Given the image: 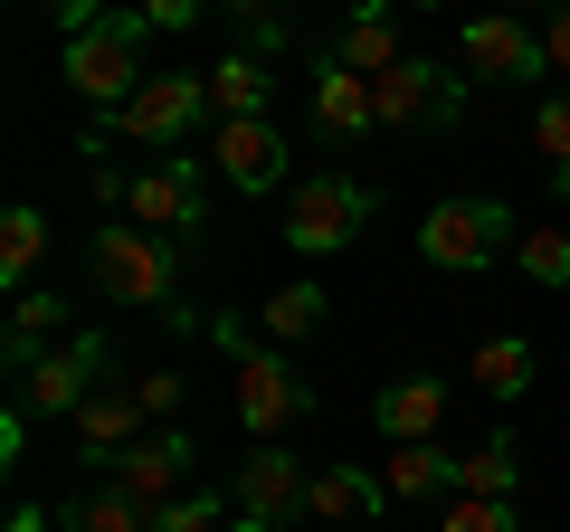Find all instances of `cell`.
Listing matches in <instances>:
<instances>
[{
    "label": "cell",
    "mask_w": 570,
    "mask_h": 532,
    "mask_svg": "<svg viewBox=\"0 0 570 532\" xmlns=\"http://www.w3.org/2000/svg\"><path fill=\"white\" fill-rule=\"evenodd\" d=\"M181 257H190V247L153 238V228H134V219H115V228H96V238H86V266H96L105 305H163L171 333L200 324L190 305H171V286H181Z\"/></svg>",
    "instance_id": "1"
},
{
    "label": "cell",
    "mask_w": 570,
    "mask_h": 532,
    "mask_svg": "<svg viewBox=\"0 0 570 532\" xmlns=\"http://www.w3.org/2000/svg\"><path fill=\"white\" fill-rule=\"evenodd\" d=\"M209 343L238 362V418H247V437H285L295 418L314 410V381L285 352H266V343H247V324H228V314H209Z\"/></svg>",
    "instance_id": "2"
},
{
    "label": "cell",
    "mask_w": 570,
    "mask_h": 532,
    "mask_svg": "<svg viewBox=\"0 0 570 532\" xmlns=\"http://www.w3.org/2000/svg\"><path fill=\"white\" fill-rule=\"evenodd\" d=\"M142 39H153V20H142V10H105L96 29H77V39H67V86H77L96 115L134 105V96H142Z\"/></svg>",
    "instance_id": "3"
},
{
    "label": "cell",
    "mask_w": 570,
    "mask_h": 532,
    "mask_svg": "<svg viewBox=\"0 0 570 532\" xmlns=\"http://www.w3.org/2000/svg\"><path fill=\"white\" fill-rule=\"evenodd\" d=\"M209 115V67H171V77H142L134 105H115V115H96V134H115V144H163L181 152L190 134H200Z\"/></svg>",
    "instance_id": "4"
},
{
    "label": "cell",
    "mask_w": 570,
    "mask_h": 532,
    "mask_svg": "<svg viewBox=\"0 0 570 532\" xmlns=\"http://www.w3.org/2000/svg\"><path fill=\"white\" fill-rule=\"evenodd\" d=\"M96 381H115V343H105V333H77V343H58L48 362L20 371L10 410H20L29 428H48V418H77L86 400H96Z\"/></svg>",
    "instance_id": "5"
},
{
    "label": "cell",
    "mask_w": 570,
    "mask_h": 532,
    "mask_svg": "<svg viewBox=\"0 0 570 532\" xmlns=\"http://www.w3.org/2000/svg\"><path fill=\"white\" fill-rule=\"evenodd\" d=\"M466 86L475 77H448L438 58H400L390 77H371V115H381V134H456Z\"/></svg>",
    "instance_id": "6"
},
{
    "label": "cell",
    "mask_w": 570,
    "mask_h": 532,
    "mask_svg": "<svg viewBox=\"0 0 570 532\" xmlns=\"http://www.w3.org/2000/svg\"><path fill=\"white\" fill-rule=\"evenodd\" d=\"M200 209H209L200 152H163L153 171H134V181H124V219L153 228V238H171V247H200Z\"/></svg>",
    "instance_id": "7"
},
{
    "label": "cell",
    "mask_w": 570,
    "mask_h": 532,
    "mask_svg": "<svg viewBox=\"0 0 570 532\" xmlns=\"http://www.w3.org/2000/svg\"><path fill=\"white\" fill-rule=\"evenodd\" d=\"M371 209H381V190H371V181H352V171H314V181H295V200H285V247L333 257V247L362 238Z\"/></svg>",
    "instance_id": "8"
},
{
    "label": "cell",
    "mask_w": 570,
    "mask_h": 532,
    "mask_svg": "<svg viewBox=\"0 0 570 532\" xmlns=\"http://www.w3.org/2000/svg\"><path fill=\"white\" fill-rule=\"evenodd\" d=\"M513 247V209L504 200H438L419 219V257L448 266V276H475V266H494Z\"/></svg>",
    "instance_id": "9"
},
{
    "label": "cell",
    "mask_w": 570,
    "mask_h": 532,
    "mask_svg": "<svg viewBox=\"0 0 570 532\" xmlns=\"http://www.w3.org/2000/svg\"><path fill=\"white\" fill-rule=\"evenodd\" d=\"M228 504L247 513V523H295V513L314 504V475L295 466V456L276 447V437H257V456H238V475H228Z\"/></svg>",
    "instance_id": "10"
},
{
    "label": "cell",
    "mask_w": 570,
    "mask_h": 532,
    "mask_svg": "<svg viewBox=\"0 0 570 532\" xmlns=\"http://www.w3.org/2000/svg\"><path fill=\"white\" fill-rule=\"evenodd\" d=\"M190 456H200V447H190V428H142L134 447H124L115 466H105V485H124L134 504H153V513H163L171 494H190Z\"/></svg>",
    "instance_id": "11"
},
{
    "label": "cell",
    "mask_w": 570,
    "mask_h": 532,
    "mask_svg": "<svg viewBox=\"0 0 570 532\" xmlns=\"http://www.w3.org/2000/svg\"><path fill=\"white\" fill-rule=\"evenodd\" d=\"M209 162H219L228 190H276V181H285V124H276V115L209 124Z\"/></svg>",
    "instance_id": "12"
},
{
    "label": "cell",
    "mask_w": 570,
    "mask_h": 532,
    "mask_svg": "<svg viewBox=\"0 0 570 532\" xmlns=\"http://www.w3.org/2000/svg\"><path fill=\"white\" fill-rule=\"evenodd\" d=\"M456 58H466V77L475 86H532L542 77V39H532L523 20H504V10H494V20H466V39H456Z\"/></svg>",
    "instance_id": "13"
},
{
    "label": "cell",
    "mask_w": 570,
    "mask_h": 532,
    "mask_svg": "<svg viewBox=\"0 0 570 532\" xmlns=\"http://www.w3.org/2000/svg\"><path fill=\"white\" fill-rule=\"evenodd\" d=\"M371 428L390 437V447H419V437L448 428V381L438 371H409V381H390L381 400H371Z\"/></svg>",
    "instance_id": "14"
},
{
    "label": "cell",
    "mask_w": 570,
    "mask_h": 532,
    "mask_svg": "<svg viewBox=\"0 0 570 532\" xmlns=\"http://www.w3.org/2000/svg\"><path fill=\"white\" fill-rule=\"evenodd\" d=\"M134 437H142V400H134V381H96V400L77 410V456L105 475L124 447H134Z\"/></svg>",
    "instance_id": "15"
},
{
    "label": "cell",
    "mask_w": 570,
    "mask_h": 532,
    "mask_svg": "<svg viewBox=\"0 0 570 532\" xmlns=\"http://www.w3.org/2000/svg\"><path fill=\"white\" fill-rule=\"evenodd\" d=\"M58 343H77V324H67V295H48V286L10 295V333H0V362H10V381H20L29 362H48Z\"/></svg>",
    "instance_id": "16"
},
{
    "label": "cell",
    "mask_w": 570,
    "mask_h": 532,
    "mask_svg": "<svg viewBox=\"0 0 570 532\" xmlns=\"http://www.w3.org/2000/svg\"><path fill=\"white\" fill-rule=\"evenodd\" d=\"M371 124H381L371 115V77H352V67L324 48V58H314V134L352 144V134H371Z\"/></svg>",
    "instance_id": "17"
},
{
    "label": "cell",
    "mask_w": 570,
    "mask_h": 532,
    "mask_svg": "<svg viewBox=\"0 0 570 532\" xmlns=\"http://www.w3.org/2000/svg\"><path fill=\"white\" fill-rule=\"evenodd\" d=\"M333 58H343L352 77H390V67L409 58V48H400V20H390V0H362V10L333 29Z\"/></svg>",
    "instance_id": "18"
},
{
    "label": "cell",
    "mask_w": 570,
    "mask_h": 532,
    "mask_svg": "<svg viewBox=\"0 0 570 532\" xmlns=\"http://www.w3.org/2000/svg\"><path fill=\"white\" fill-rule=\"evenodd\" d=\"M381 504H390L381 475H371L362 456H333V466L314 475V504H305V513H314V523H371Z\"/></svg>",
    "instance_id": "19"
},
{
    "label": "cell",
    "mask_w": 570,
    "mask_h": 532,
    "mask_svg": "<svg viewBox=\"0 0 570 532\" xmlns=\"http://www.w3.org/2000/svg\"><path fill=\"white\" fill-rule=\"evenodd\" d=\"M381 485L400 494V504H438V494H456V456L438 447V437H419V447H390Z\"/></svg>",
    "instance_id": "20"
},
{
    "label": "cell",
    "mask_w": 570,
    "mask_h": 532,
    "mask_svg": "<svg viewBox=\"0 0 570 532\" xmlns=\"http://www.w3.org/2000/svg\"><path fill=\"white\" fill-rule=\"evenodd\" d=\"M266 58L238 48V58H209V124H238V115H266Z\"/></svg>",
    "instance_id": "21"
},
{
    "label": "cell",
    "mask_w": 570,
    "mask_h": 532,
    "mask_svg": "<svg viewBox=\"0 0 570 532\" xmlns=\"http://www.w3.org/2000/svg\"><path fill=\"white\" fill-rule=\"evenodd\" d=\"M466 381L485 390V400H523V390H532V343H523V333H485L475 362H466Z\"/></svg>",
    "instance_id": "22"
},
{
    "label": "cell",
    "mask_w": 570,
    "mask_h": 532,
    "mask_svg": "<svg viewBox=\"0 0 570 532\" xmlns=\"http://www.w3.org/2000/svg\"><path fill=\"white\" fill-rule=\"evenodd\" d=\"M58 532H153V504H134L124 485H86L77 504H58Z\"/></svg>",
    "instance_id": "23"
},
{
    "label": "cell",
    "mask_w": 570,
    "mask_h": 532,
    "mask_svg": "<svg viewBox=\"0 0 570 532\" xmlns=\"http://www.w3.org/2000/svg\"><path fill=\"white\" fill-rule=\"evenodd\" d=\"M39 257H48V209H10L0 219V276H10V295H29V276H39Z\"/></svg>",
    "instance_id": "24"
},
{
    "label": "cell",
    "mask_w": 570,
    "mask_h": 532,
    "mask_svg": "<svg viewBox=\"0 0 570 532\" xmlns=\"http://www.w3.org/2000/svg\"><path fill=\"white\" fill-rule=\"evenodd\" d=\"M513 475H523V447H513L504 428H494L475 456H456V494H504L513 504Z\"/></svg>",
    "instance_id": "25"
},
{
    "label": "cell",
    "mask_w": 570,
    "mask_h": 532,
    "mask_svg": "<svg viewBox=\"0 0 570 532\" xmlns=\"http://www.w3.org/2000/svg\"><path fill=\"white\" fill-rule=\"evenodd\" d=\"M333 295L324 286H276L266 295V343H305V333H324Z\"/></svg>",
    "instance_id": "26"
},
{
    "label": "cell",
    "mask_w": 570,
    "mask_h": 532,
    "mask_svg": "<svg viewBox=\"0 0 570 532\" xmlns=\"http://www.w3.org/2000/svg\"><path fill=\"white\" fill-rule=\"evenodd\" d=\"M532 152H542L551 190L570 200V96H542V105H532Z\"/></svg>",
    "instance_id": "27"
},
{
    "label": "cell",
    "mask_w": 570,
    "mask_h": 532,
    "mask_svg": "<svg viewBox=\"0 0 570 532\" xmlns=\"http://www.w3.org/2000/svg\"><path fill=\"white\" fill-rule=\"evenodd\" d=\"M513 266H523L532 286H570V228H523L513 238Z\"/></svg>",
    "instance_id": "28"
},
{
    "label": "cell",
    "mask_w": 570,
    "mask_h": 532,
    "mask_svg": "<svg viewBox=\"0 0 570 532\" xmlns=\"http://www.w3.org/2000/svg\"><path fill=\"white\" fill-rule=\"evenodd\" d=\"M219 513H228V504H219V494H200V485H190V494H171V504H163V513H153V532H228V523H219Z\"/></svg>",
    "instance_id": "29"
},
{
    "label": "cell",
    "mask_w": 570,
    "mask_h": 532,
    "mask_svg": "<svg viewBox=\"0 0 570 532\" xmlns=\"http://www.w3.org/2000/svg\"><path fill=\"white\" fill-rule=\"evenodd\" d=\"M438 532H513V504L504 494H456V504L438 513Z\"/></svg>",
    "instance_id": "30"
},
{
    "label": "cell",
    "mask_w": 570,
    "mask_h": 532,
    "mask_svg": "<svg viewBox=\"0 0 570 532\" xmlns=\"http://www.w3.org/2000/svg\"><path fill=\"white\" fill-rule=\"evenodd\" d=\"M134 400H142V418H171V410H181V371H142Z\"/></svg>",
    "instance_id": "31"
},
{
    "label": "cell",
    "mask_w": 570,
    "mask_h": 532,
    "mask_svg": "<svg viewBox=\"0 0 570 532\" xmlns=\"http://www.w3.org/2000/svg\"><path fill=\"white\" fill-rule=\"evenodd\" d=\"M209 10H219V0H142V20H153V29H200Z\"/></svg>",
    "instance_id": "32"
},
{
    "label": "cell",
    "mask_w": 570,
    "mask_h": 532,
    "mask_svg": "<svg viewBox=\"0 0 570 532\" xmlns=\"http://www.w3.org/2000/svg\"><path fill=\"white\" fill-rule=\"evenodd\" d=\"M542 58H551V77H570V10L542 20Z\"/></svg>",
    "instance_id": "33"
},
{
    "label": "cell",
    "mask_w": 570,
    "mask_h": 532,
    "mask_svg": "<svg viewBox=\"0 0 570 532\" xmlns=\"http://www.w3.org/2000/svg\"><path fill=\"white\" fill-rule=\"evenodd\" d=\"M219 10L247 29V39H257V29H276V0H219Z\"/></svg>",
    "instance_id": "34"
},
{
    "label": "cell",
    "mask_w": 570,
    "mask_h": 532,
    "mask_svg": "<svg viewBox=\"0 0 570 532\" xmlns=\"http://www.w3.org/2000/svg\"><path fill=\"white\" fill-rule=\"evenodd\" d=\"M48 10H58V29H67V39H77V29H96V20H105V0H48Z\"/></svg>",
    "instance_id": "35"
},
{
    "label": "cell",
    "mask_w": 570,
    "mask_h": 532,
    "mask_svg": "<svg viewBox=\"0 0 570 532\" xmlns=\"http://www.w3.org/2000/svg\"><path fill=\"white\" fill-rule=\"evenodd\" d=\"M0 532H58V523H48L39 504H10V523H0Z\"/></svg>",
    "instance_id": "36"
},
{
    "label": "cell",
    "mask_w": 570,
    "mask_h": 532,
    "mask_svg": "<svg viewBox=\"0 0 570 532\" xmlns=\"http://www.w3.org/2000/svg\"><path fill=\"white\" fill-rule=\"evenodd\" d=\"M523 10H542V20H551V10H570V0H523Z\"/></svg>",
    "instance_id": "37"
},
{
    "label": "cell",
    "mask_w": 570,
    "mask_h": 532,
    "mask_svg": "<svg viewBox=\"0 0 570 532\" xmlns=\"http://www.w3.org/2000/svg\"><path fill=\"white\" fill-rule=\"evenodd\" d=\"M228 532H276V523H247V513H238V523H228Z\"/></svg>",
    "instance_id": "38"
},
{
    "label": "cell",
    "mask_w": 570,
    "mask_h": 532,
    "mask_svg": "<svg viewBox=\"0 0 570 532\" xmlns=\"http://www.w3.org/2000/svg\"><path fill=\"white\" fill-rule=\"evenodd\" d=\"M390 10H438V0H390Z\"/></svg>",
    "instance_id": "39"
}]
</instances>
